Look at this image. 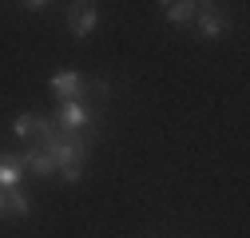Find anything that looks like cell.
<instances>
[{
    "label": "cell",
    "mask_w": 250,
    "mask_h": 238,
    "mask_svg": "<svg viewBox=\"0 0 250 238\" xmlns=\"http://www.w3.org/2000/svg\"><path fill=\"white\" fill-rule=\"evenodd\" d=\"M40 143H44L40 151H48V155H52L56 171L64 175V183H80V175H83V159H87L83 139H72V135H64V131H56V127H52Z\"/></svg>",
    "instance_id": "6da1fadb"
},
{
    "label": "cell",
    "mask_w": 250,
    "mask_h": 238,
    "mask_svg": "<svg viewBox=\"0 0 250 238\" xmlns=\"http://www.w3.org/2000/svg\"><path fill=\"white\" fill-rule=\"evenodd\" d=\"M52 92H56V99L60 103H83V79H80V72H72V68H60L56 76H52Z\"/></svg>",
    "instance_id": "7a4b0ae2"
},
{
    "label": "cell",
    "mask_w": 250,
    "mask_h": 238,
    "mask_svg": "<svg viewBox=\"0 0 250 238\" xmlns=\"http://www.w3.org/2000/svg\"><path fill=\"white\" fill-rule=\"evenodd\" d=\"M91 115L83 103H60V111H56V131H64V135H76V131H83V127H91Z\"/></svg>",
    "instance_id": "3957f363"
},
{
    "label": "cell",
    "mask_w": 250,
    "mask_h": 238,
    "mask_svg": "<svg viewBox=\"0 0 250 238\" xmlns=\"http://www.w3.org/2000/svg\"><path fill=\"white\" fill-rule=\"evenodd\" d=\"M52 127H56L52 119H48V115H36V111H28V115H16V119H12V135H20V139H44Z\"/></svg>",
    "instance_id": "277c9868"
},
{
    "label": "cell",
    "mask_w": 250,
    "mask_h": 238,
    "mask_svg": "<svg viewBox=\"0 0 250 238\" xmlns=\"http://www.w3.org/2000/svg\"><path fill=\"white\" fill-rule=\"evenodd\" d=\"M96 24H100V8H96V4H87V0H83V4H72V8H68V28H72V36L83 40Z\"/></svg>",
    "instance_id": "5b68a950"
},
{
    "label": "cell",
    "mask_w": 250,
    "mask_h": 238,
    "mask_svg": "<svg viewBox=\"0 0 250 238\" xmlns=\"http://www.w3.org/2000/svg\"><path fill=\"white\" fill-rule=\"evenodd\" d=\"M20 178H24V159L12 155V151H4V155H0V191H4V195L16 191Z\"/></svg>",
    "instance_id": "8992f818"
},
{
    "label": "cell",
    "mask_w": 250,
    "mask_h": 238,
    "mask_svg": "<svg viewBox=\"0 0 250 238\" xmlns=\"http://www.w3.org/2000/svg\"><path fill=\"white\" fill-rule=\"evenodd\" d=\"M199 32L203 36H218V32H227V28H230V20L223 16V12H218L214 4H199Z\"/></svg>",
    "instance_id": "52a82bcc"
},
{
    "label": "cell",
    "mask_w": 250,
    "mask_h": 238,
    "mask_svg": "<svg viewBox=\"0 0 250 238\" xmlns=\"http://www.w3.org/2000/svg\"><path fill=\"white\" fill-rule=\"evenodd\" d=\"M20 159H24V171H32V175H40V178L56 175V163H52V155H48V151H24Z\"/></svg>",
    "instance_id": "ba28073f"
},
{
    "label": "cell",
    "mask_w": 250,
    "mask_h": 238,
    "mask_svg": "<svg viewBox=\"0 0 250 238\" xmlns=\"http://www.w3.org/2000/svg\"><path fill=\"white\" fill-rule=\"evenodd\" d=\"M163 16L171 24H191L199 16V4H191V0H171V4H163Z\"/></svg>",
    "instance_id": "9c48e42d"
},
{
    "label": "cell",
    "mask_w": 250,
    "mask_h": 238,
    "mask_svg": "<svg viewBox=\"0 0 250 238\" xmlns=\"http://www.w3.org/2000/svg\"><path fill=\"white\" fill-rule=\"evenodd\" d=\"M4 215H16V218H28V215H32V202H28V195H24L20 187L4 195Z\"/></svg>",
    "instance_id": "30bf717a"
},
{
    "label": "cell",
    "mask_w": 250,
    "mask_h": 238,
    "mask_svg": "<svg viewBox=\"0 0 250 238\" xmlns=\"http://www.w3.org/2000/svg\"><path fill=\"white\" fill-rule=\"evenodd\" d=\"M0 215H4V191H0Z\"/></svg>",
    "instance_id": "8fae6325"
}]
</instances>
